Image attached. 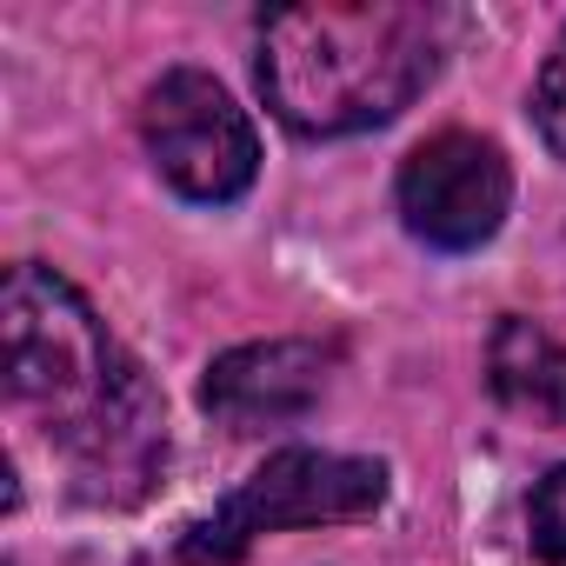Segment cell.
I'll return each instance as SVG.
<instances>
[{"mask_svg": "<svg viewBox=\"0 0 566 566\" xmlns=\"http://www.w3.org/2000/svg\"><path fill=\"white\" fill-rule=\"evenodd\" d=\"M394 200H400V220H407V233L420 247H433V253H473V247H486L506 227L513 167H506L500 140L447 127V134L420 140L400 160Z\"/></svg>", "mask_w": 566, "mask_h": 566, "instance_id": "obj_5", "label": "cell"}, {"mask_svg": "<svg viewBox=\"0 0 566 566\" xmlns=\"http://www.w3.org/2000/svg\"><path fill=\"white\" fill-rule=\"evenodd\" d=\"M526 533H533V553L539 566H566V467H553L533 500H526Z\"/></svg>", "mask_w": 566, "mask_h": 566, "instance_id": "obj_8", "label": "cell"}, {"mask_svg": "<svg viewBox=\"0 0 566 566\" xmlns=\"http://www.w3.org/2000/svg\"><path fill=\"white\" fill-rule=\"evenodd\" d=\"M453 14L427 0H314L260 34V94L301 140H347L400 120L447 61Z\"/></svg>", "mask_w": 566, "mask_h": 566, "instance_id": "obj_2", "label": "cell"}, {"mask_svg": "<svg viewBox=\"0 0 566 566\" xmlns=\"http://www.w3.org/2000/svg\"><path fill=\"white\" fill-rule=\"evenodd\" d=\"M327 374H334V347L321 340H253L200 374V407L233 433L287 427L327 394Z\"/></svg>", "mask_w": 566, "mask_h": 566, "instance_id": "obj_6", "label": "cell"}, {"mask_svg": "<svg viewBox=\"0 0 566 566\" xmlns=\"http://www.w3.org/2000/svg\"><path fill=\"white\" fill-rule=\"evenodd\" d=\"M0 334H8V400L67 467L74 500L140 506L167 467V407L147 367L107 334L94 301L67 273L21 260L8 266Z\"/></svg>", "mask_w": 566, "mask_h": 566, "instance_id": "obj_1", "label": "cell"}, {"mask_svg": "<svg viewBox=\"0 0 566 566\" xmlns=\"http://www.w3.org/2000/svg\"><path fill=\"white\" fill-rule=\"evenodd\" d=\"M140 147L154 174L200 207H227L253 187L260 174V134L247 107L207 74V67H174L147 87L140 101Z\"/></svg>", "mask_w": 566, "mask_h": 566, "instance_id": "obj_4", "label": "cell"}, {"mask_svg": "<svg viewBox=\"0 0 566 566\" xmlns=\"http://www.w3.org/2000/svg\"><path fill=\"white\" fill-rule=\"evenodd\" d=\"M486 387L506 413L533 420V427H566V347L526 321L506 314L486 340Z\"/></svg>", "mask_w": 566, "mask_h": 566, "instance_id": "obj_7", "label": "cell"}, {"mask_svg": "<svg viewBox=\"0 0 566 566\" xmlns=\"http://www.w3.org/2000/svg\"><path fill=\"white\" fill-rule=\"evenodd\" d=\"M533 127H539V140L566 160V28H559V41H553L546 61H539V81H533Z\"/></svg>", "mask_w": 566, "mask_h": 566, "instance_id": "obj_9", "label": "cell"}, {"mask_svg": "<svg viewBox=\"0 0 566 566\" xmlns=\"http://www.w3.org/2000/svg\"><path fill=\"white\" fill-rule=\"evenodd\" d=\"M387 506V460L367 453H321V447H280L266 467H253L187 539L180 566H240L253 539L287 526H340L374 520Z\"/></svg>", "mask_w": 566, "mask_h": 566, "instance_id": "obj_3", "label": "cell"}]
</instances>
